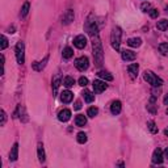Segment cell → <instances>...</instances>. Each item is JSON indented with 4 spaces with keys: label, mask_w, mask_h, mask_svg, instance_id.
<instances>
[{
    "label": "cell",
    "mask_w": 168,
    "mask_h": 168,
    "mask_svg": "<svg viewBox=\"0 0 168 168\" xmlns=\"http://www.w3.org/2000/svg\"><path fill=\"white\" fill-rule=\"evenodd\" d=\"M92 49H93L95 63L97 67H100L103 65V61H104V54H103V46H101V42H100L99 36L92 37Z\"/></svg>",
    "instance_id": "cell-1"
},
{
    "label": "cell",
    "mask_w": 168,
    "mask_h": 168,
    "mask_svg": "<svg viewBox=\"0 0 168 168\" xmlns=\"http://www.w3.org/2000/svg\"><path fill=\"white\" fill-rule=\"evenodd\" d=\"M121 36H122V32L118 26H114L112 29V34H110V44L112 47L118 51L120 50V45H121Z\"/></svg>",
    "instance_id": "cell-2"
},
{
    "label": "cell",
    "mask_w": 168,
    "mask_h": 168,
    "mask_svg": "<svg viewBox=\"0 0 168 168\" xmlns=\"http://www.w3.org/2000/svg\"><path fill=\"white\" fill-rule=\"evenodd\" d=\"M143 79L149 84H151L152 87H160L163 84L162 79L158 78L156 75H155L154 72H151V71H145V72H143Z\"/></svg>",
    "instance_id": "cell-3"
},
{
    "label": "cell",
    "mask_w": 168,
    "mask_h": 168,
    "mask_svg": "<svg viewBox=\"0 0 168 168\" xmlns=\"http://www.w3.org/2000/svg\"><path fill=\"white\" fill-rule=\"evenodd\" d=\"M25 46H24V42H17L16 45V59H17V63L23 65L24 61H25Z\"/></svg>",
    "instance_id": "cell-4"
},
{
    "label": "cell",
    "mask_w": 168,
    "mask_h": 168,
    "mask_svg": "<svg viewBox=\"0 0 168 168\" xmlns=\"http://www.w3.org/2000/svg\"><path fill=\"white\" fill-rule=\"evenodd\" d=\"M75 67L79 71H86L88 67H89V61H88L87 57H80L75 61Z\"/></svg>",
    "instance_id": "cell-5"
},
{
    "label": "cell",
    "mask_w": 168,
    "mask_h": 168,
    "mask_svg": "<svg viewBox=\"0 0 168 168\" xmlns=\"http://www.w3.org/2000/svg\"><path fill=\"white\" fill-rule=\"evenodd\" d=\"M108 88V84L105 83V80H95L93 82V91L96 93H101Z\"/></svg>",
    "instance_id": "cell-6"
},
{
    "label": "cell",
    "mask_w": 168,
    "mask_h": 168,
    "mask_svg": "<svg viewBox=\"0 0 168 168\" xmlns=\"http://www.w3.org/2000/svg\"><path fill=\"white\" fill-rule=\"evenodd\" d=\"M74 45H75V47H78V49H84L87 46V38L83 34H79L75 37Z\"/></svg>",
    "instance_id": "cell-7"
},
{
    "label": "cell",
    "mask_w": 168,
    "mask_h": 168,
    "mask_svg": "<svg viewBox=\"0 0 168 168\" xmlns=\"http://www.w3.org/2000/svg\"><path fill=\"white\" fill-rule=\"evenodd\" d=\"M152 163H155V164H162V163H163V151L160 149H156L154 151Z\"/></svg>",
    "instance_id": "cell-8"
},
{
    "label": "cell",
    "mask_w": 168,
    "mask_h": 168,
    "mask_svg": "<svg viewBox=\"0 0 168 168\" xmlns=\"http://www.w3.org/2000/svg\"><path fill=\"white\" fill-rule=\"evenodd\" d=\"M71 118V110L70 109H63L58 113V120L62 121V122H67Z\"/></svg>",
    "instance_id": "cell-9"
},
{
    "label": "cell",
    "mask_w": 168,
    "mask_h": 168,
    "mask_svg": "<svg viewBox=\"0 0 168 168\" xmlns=\"http://www.w3.org/2000/svg\"><path fill=\"white\" fill-rule=\"evenodd\" d=\"M72 99H74V93L71 91H63L62 93H61V101L62 103H71L72 101Z\"/></svg>",
    "instance_id": "cell-10"
},
{
    "label": "cell",
    "mask_w": 168,
    "mask_h": 168,
    "mask_svg": "<svg viewBox=\"0 0 168 168\" xmlns=\"http://www.w3.org/2000/svg\"><path fill=\"white\" fill-rule=\"evenodd\" d=\"M121 55H122V59L126 61V62H130V61H134L135 59V53L131 51V50H124L122 53H121Z\"/></svg>",
    "instance_id": "cell-11"
},
{
    "label": "cell",
    "mask_w": 168,
    "mask_h": 168,
    "mask_svg": "<svg viewBox=\"0 0 168 168\" xmlns=\"http://www.w3.org/2000/svg\"><path fill=\"white\" fill-rule=\"evenodd\" d=\"M71 21H74V11H72V9H68V11L66 12V15L63 16L62 24H63V25H68Z\"/></svg>",
    "instance_id": "cell-12"
},
{
    "label": "cell",
    "mask_w": 168,
    "mask_h": 168,
    "mask_svg": "<svg viewBox=\"0 0 168 168\" xmlns=\"http://www.w3.org/2000/svg\"><path fill=\"white\" fill-rule=\"evenodd\" d=\"M121 109H122V105H121V101H118V100H116V101H113L112 105H110V112L112 114H118V113L121 112Z\"/></svg>",
    "instance_id": "cell-13"
},
{
    "label": "cell",
    "mask_w": 168,
    "mask_h": 168,
    "mask_svg": "<svg viewBox=\"0 0 168 168\" xmlns=\"http://www.w3.org/2000/svg\"><path fill=\"white\" fill-rule=\"evenodd\" d=\"M19 158V143H15L13 147L11 150V154H9V160L11 162H16Z\"/></svg>",
    "instance_id": "cell-14"
},
{
    "label": "cell",
    "mask_w": 168,
    "mask_h": 168,
    "mask_svg": "<svg viewBox=\"0 0 168 168\" xmlns=\"http://www.w3.org/2000/svg\"><path fill=\"white\" fill-rule=\"evenodd\" d=\"M138 70H139V66H138V63H133V65H130L128 67V71H129V74H130V76H131V79L137 78Z\"/></svg>",
    "instance_id": "cell-15"
},
{
    "label": "cell",
    "mask_w": 168,
    "mask_h": 168,
    "mask_svg": "<svg viewBox=\"0 0 168 168\" xmlns=\"http://www.w3.org/2000/svg\"><path fill=\"white\" fill-rule=\"evenodd\" d=\"M97 75H99L100 79H103V80H105V82H112L113 80V75L110 72H108V71H99Z\"/></svg>",
    "instance_id": "cell-16"
},
{
    "label": "cell",
    "mask_w": 168,
    "mask_h": 168,
    "mask_svg": "<svg viewBox=\"0 0 168 168\" xmlns=\"http://www.w3.org/2000/svg\"><path fill=\"white\" fill-rule=\"evenodd\" d=\"M82 95H83V97H84V101H86V103H92V101H93V100H95V95L92 93L91 91H88V89H86V91H84Z\"/></svg>",
    "instance_id": "cell-17"
},
{
    "label": "cell",
    "mask_w": 168,
    "mask_h": 168,
    "mask_svg": "<svg viewBox=\"0 0 168 168\" xmlns=\"http://www.w3.org/2000/svg\"><path fill=\"white\" fill-rule=\"evenodd\" d=\"M49 61V55H46L45 57V59L42 61V62H38V63H34L33 65V68H34L36 71H41V70H44L45 68V66H46V62Z\"/></svg>",
    "instance_id": "cell-18"
},
{
    "label": "cell",
    "mask_w": 168,
    "mask_h": 168,
    "mask_svg": "<svg viewBox=\"0 0 168 168\" xmlns=\"http://www.w3.org/2000/svg\"><path fill=\"white\" fill-rule=\"evenodd\" d=\"M75 124H76V126H79V128H83V126L87 124V118H86V116H83V114H78V116H76V118H75Z\"/></svg>",
    "instance_id": "cell-19"
},
{
    "label": "cell",
    "mask_w": 168,
    "mask_h": 168,
    "mask_svg": "<svg viewBox=\"0 0 168 168\" xmlns=\"http://www.w3.org/2000/svg\"><path fill=\"white\" fill-rule=\"evenodd\" d=\"M126 44H128L130 47H139L142 45V40L141 38H130V40H128Z\"/></svg>",
    "instance_id": "cell-20"
},
{
    "label": "cell",
    "mask_w": 168,
    "mask_h": 168,
    "mask_svg": "<svg viewBox=\"0 0 168 168\" xmlns=\"http://www.w3.org/2000/svg\"><path fill=\"white\" fill-rule=\"evenodd\" d=\"M75 84V79L72 76H66L63 79V86L67 87V88H71Z\"/></svg>",
    "instance_id": "cell-21"
},
{
    "label": "cell",
    "mask_w": 168,
    "mask_h": 168,
    "mask_svg": "<svg viewBox=\"0 0 168 168\" xmlns=\"http://www.w3.org/2000/svg\"><path fill=\"white\" fill-rule=\"evenodd\" d=\"M37 151H38V159L41 163L45 162V151H44V145L42 143H38V149H37Z\"/></svg>",
    "instance_id": "cell-22"
},
{
    "label": "cell",
    "mask_w": 168,
    "mask_h": 168,
    "mask_svg": "<svg viewBox=\"0 0 168 168\" xmlns=\"http://www.w3.org/2000/svg\"><path fill=\"white\" fill-rule=\"evenodd\" d=\"M156 28L159 29V30H166V29H168V20L163 19V20H160V21H158Z\"/></svg>",
    "instance_id": "cell-23"
},
{
    "label": "cell",
    "mask_w": 168,
    "mask_h": 168,
    "mask_svg": "<svg viewBox=\"0 0 168 168\" xmlns=\"http://www.w3.org/2000/svg\"><path fill=\"white\" fill-rule=\"evenodd\" d=\"M72 55H74V50L71 47H65V50H63V58L65 59H70Z\"/></svg>",
    "instance_id": "cell-24"
},
{
    "label": "cell",
    "mask_w": 168,
    "mask_h": 168,
    "mask_svg": "<svg viewBox=\"0 0 168 168\" xmlns=\"http://www.w3.org/2000/svg\"><path fill=\"white\" fill-rule=\"evenodd\" d=\"M147 128H149V130L152 134H156L158 133V126L155 125L154 121H149V122H147Z\"/></svg>",
    "instance_id": "cell-25"
},
{
    "label": "cell",
    "mask_w": 168,
    "mask_h": 168,
    "mask_svg": "<svg viewBox=\"0 0 168 168\" xmlns=\"http://www.w3.org/2000/svg\"><path fill=\"white\" fill-rule=\"evenodd\" d=\"M97 113H99V109L96 108V107H91L89 109H88V112H87V114L88 117H91V118H93V117L97 116Z\"/></svg>",
    "instance_id": "cell-26"
},
{
    "label": "cell",
    "mask_w": 168,
    "mask_h": 168,
    "mask_svg": "<svg viewBox=\"0 0 168 168\" xmlns=\"http://www.w3.org/2000/svg\"><path fill=\"white\" fill-rule=\"evenodd\" d=\"M29 8H30V4H29V2L24 3L23 9H21V16H23V17H25V16H26V15L29 13Z\"/></svg>",
    "instance_id": "cell-27"
},
{
    "label": "cell",
    "mask_w": 168,
    "mask_h": 168,
    "mask_svg": "<svg viewBox=\"0 0 168 168\" xmlns=\"http://www.w3.org/2000/svg\"><path fill=\"white\" fill-rule=\"evenodd\" d=\"M159 51H160L163 55L168 57V44H160L159 45Z\"/></svg>",
    "instance_id": "cell-28"
},
{
    "label": "cell",
    "mask_w": 168,
    "mask_h": 168,
    "mask_svg": "<svg viewBox=\"0 0 168 168\" xmlns=\"http://www.w3.org/2000/svg\"><path fill=\"white\" fill-rule=\"evenodd\" d=\"M59 84H61V80L59 79H54V82H53V93H54V96H57V93H58V87H59Z\"/></svg>",
    "instance_id": "cell-29"
},
{
    "label": "cell",
    "mask_w": 168,
    "mask_h": 168,
    "mask_svg": "<svg viewBox=\"0 0 168 168\" xmlns=\"http://www.w3.org/2000/svg\"><path fill=\"white\" fill-rule=\"evenodd\" d=\"M76 139H78V142H79V143H86V142H87V134L86 133H79L78 134V138H76Z\"/></svg>",
    "instance_id": "cell-30"
},
{
    "label": "cell",
    "mask_w": 168,
    "mask_h": 168,
    "mask_svg": "<svg viewBox=\"0 0 168 168\" xmlns=\"http://www.w3.org/2000/svg\"><path fill=\"white\" fill-rule=\"evenodd\" d=\"M147 109H149V110H150L151 113H155V112H156V110H155V97H154V96L151 97L150 104L147 105Z\"/></svg>",
    "instance_id": "cell-31"
},
{
    "label": "cell",
    "mask_w": 168,
    "mask_h": 168,
    "mask_svg": "<svg viewBox=\"0 0 168 168\" xmlns=\"http://www.w3.org/2000/svg\"><path fill=\"white\" fill-rule=\"evenodd\" d=\"M8 46V40H7V37L5 36H2V45H0V49L4 50Z\"/></svg>",
    "instance_id": "cell-32"
},
{
    "label": "cell",
    "mask_w": 168,
    "mask_h": 168,
    "mask_svg": "<svg viewBox=\"0 0 168 168\" xmlns=\"http://www.w3.org/2000/svg\"><path fill=\"white\" fill-rule=\"evenodd\" d=\"M149 13H150V16H151V19H156L158 16H159V11H158V9H150Z\"/></svg>",
    "instance_id": "cell-33"
},
{
    "label": "cell",
    "mask_w": 168,
    "mask_h": 168,
    "mask_svg": "<svg viewBox=\"0 0 168 168\" xmlns=\"http://www.w3.org/2000/svg\"><path fill=\"white\" fill-rule=\"evenodd\" d=\"M0 114H2V122H0V125L4 126L5 125V121H7V114H5V112L2 109V112H0Z\"/></svg>",
    "instance_id": "cell-34"
},
{
    "label": "cell",
    "mask_w": 168,
    "mask_h": 168,
    "mask_svg": "<svg viewBox=\"0 0 168 168\" xmlns=\"http://www.w3.org/2000/svg\"><path fill=\"white\" fill-rule=\"evenodd\" d=\"M87 84H88V79H87V78L82 76L80 79H79V86H82V87H86Z\"/></svg>",
    "instance_id": "cell-35"
},
{
    "label": "cell",
    "mask_w": 168,
    "mask_h": 168,
    "mask_svg": "<svg viewBox=\"0 0 168 168\" xmlns=\"http://www.w3.org/2000/svg\"><path fill=\"white\" fill-rule=\"evenodd\" d=\"M142 9H143V12H149V9H150V3H143V4H142Z\"/></svg>",
    "instance_id": "cell-36"
},
{
    "label": "cell",
    "mask_w": 168,
    "mask_h": 168,
    "mask_svg": "<svg viewBox=\"0 0 168 168\" xmlns=\"http://www.w3.org/2000/svg\"><path fill=\"white\" fill-rule=\"evenodd\" d=\"M74 108L76 109V110H79V109L82 108V103H80V101H76V103H75V107H74Z\"/></svg>",
    "instance_id": "cell-37"
},
{
    "label": "cell",
    "mask_w": 168,
    "mask_h": 168,
    "mask_svg": "<svg viewBox=\"0 0 168 168\" xmlns=\"http://www.w3.org/2000/svg\"><path fill=\"white\" fill-rule=\"evenodd\" d=\"M163 103H164L166 105H168V93L164 96V99H163Z\"/></svg>",
    "instance_id": "cell-38"
},
{
    "label": "cell",
    "mask_w": 168,
    "mask_h": 168,
    "mask_svg": "<svg viewBox=\"0 0 168 168\" xmlns=\"http://www.w3.org/2000/svg\"><path fill=\"white\" fill-rule=\"evenodd\" d=\"M164 156L168 159V147H167V149H166V151H164Z\"/></svg>",
    "instance_id": "cell-39"
},
{
    "label": "cell",
    "mask_w": 168,
    "mask_h": 168,
    "mask_svg": "<svg viewBox=\"0 0 168 168\" xmlns=\"http://www.w3.org/2000/svg\"><path fill=\"white\" fill-rule=\"evenodd\" d=\"M164 134H166V135H167V137H168V128H167V129H166V130H164Z\"/></svg>",
    "instance_id": "cell-40"
},
{
    "label": "cell",
    "mask_w": 168,
    "mask_h": 168,
    "mask_svg": "<svg viewBox=\"0 0 168 168\" xmlns=\"http://www.w3.org/2000/svg\"><path fill=\"white\" fill-rule=\"evenodd\" d=\"M167 113H168V109H167Z\"/></svg>",
    "instance_id": "cell-41"
}]
</instances>
